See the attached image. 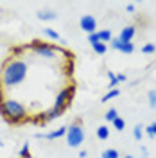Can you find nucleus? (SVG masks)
Returning <instances> with one entry per match:
<instances>
[{
	"label": "nucleus",
	"mask_w": 156,
	"mask_h": 158,
	"mask_svg": "<svg viewBox=\"0 0 156 158\" xmlns=\"http://www.w3.org/2000/svg\"><path fill=\"white\" fill-rule=\"evenodd\" d=\"M108 79H109V90H115L117 88V85H118V79H117V76L113 74V72H108Z\"/></svg>",
	"instance_id": "obj_16"
},
{
	"label": "nucleus",
	"mask_w": 156,
	"mask_h": 158,
	"mask_svg": "<svg viewBox=\"0 0 156 158\" xmlns=\"http://www.w3.org/2000/svg\"><path fill=\"white\" fill-rule=\"evenodd\" d=\"M97 137L101 138V140H106V138L109 137V128H108V126H99L97 128Z\"/></svg>",
	"instance_id": "obj_13"
},
{
	"label": "nucleus",
	"mask_w": 156,
	"mask_h": 158,
	"mask_svg": "<svg viewBox=\"0 0 156 158\" xmlns=\"http://www.w3.org/2000/svg\"><path fill=\"white\" fill-rule=\"evenodd\" d=\"M32 49H34V52L38 54V56H41V58L45 59H54L56 58V50H54V47H50V45H47V43H41V41H32Z\"/></svg>",
	"instance_id": "obj_5"
},
{
	"label": "nucleus",
	"mask_w": 156,
	"mask_h": 158,
	"mask_svg": "<svg viewBox=\"0 0 156 158\" xmlns=\"http://www.w3.org/2000/svg\"><path fill=\"white\" fill-rule=\"evenodd\" d=\"M142 52H144V54H153V52H156V45L154 43H146V45L142 47Z\"/></svg>",
	"instance_id": "obj_21"
},
{
	"label": "nucleus",
	"mask_w": 156,
	"mask_h": 158,
	"mask_svg": "<svg viewBox=\"0 0 156 158\" xmlns=\"http://www.w3.org/2000/svg\"><path fill=\"white\" fill-rule=\"evenodd\" d=\"M117 79H118V83H122V81H126V76H124V74H118Z\"/></svg>",
	"instance_id": "obj_27"
},
{
	"label": "nucleus",
	"mask_w": 156,
	"mask_h": 158,
	"mask_svg": "<svg viewBox=\"0 0 156 158\" xmlns=\"http://www.w3.org/2000/svg\"><path fill=\"white\" fill-rule=\"evenodd\" d=\"M2 85L6 88L18 86L23 79L27 77V63L22 59H9L2 69Z\"/></svg>",
	"instance_id": "obj_1"
},
{
	"label": "nucleus",
	"mask_w": 156,
	"mask_h": 158,
	"mask_svg": "<svg viewBox=\"0 0 156 158\" xmlns=\"http://www.w3.org/2000/svg\"><path fill=\"white\" fill-rule=\"evenodd\" d=\"M92 49L95 50L97 54H106V50H108V47H106V43H102V41H99V43H95V45H92Z\"/></svg>",
	"instance_id": "obj_15"
},
{
	"label": "nucleus",
	"mask_w": 156,
	"mask_h": 158,
	"mask_svg": "<svg viewBox=\"0 0 156 158\" xmlns=\"http://www.w3.org/2000/svg\"><path fill=\"white\" fill-rule=\"evenodd\" d=\"M83 142H84V129L79 124V120H76L67 129V144H68L70 148H79Z\"/></svg>",
	"instance_id": "obj_4"
},
{
	"label": "nucleus",
	"mask_w": 156,
	"mask_h": 158,
	"mask_svg": "<svg viewBox=\"0 0 156 158\" xmlns=\"http://www.w3.org/2000/svg\"><path fill=\"white\" fill-rule=\"evenodd\" d=\"M147 99H149V106L156 110V90H149L147 92Z\"/></svg>",
	"instance_id": "obj_18"
},
{
	"label": "nucleus",
	"mask_w": 156,
	"mask_h": 158,
	"mask_svg": "<svg viewBox=\"0 0 156 158\" xmlns=\"http://www.w3.org/2000/svg\"><path fill=\"white\" fill-rule=\"evenodd\" d=\"M117 117H118V113H117V110H115V108L108 110V111H106V115H104V118H106L108 122H113V120H115Z\"/></svg>",
	"instance_id": "obj_19"
},
{
	"label": "nucleus",
	"mask_w": 156,
	"mask_h": 158,
	"mask_svg": "<svg viewBox=\"0 0 156 158\" xmlns=\"http://www.w3.org/2000/svg\"><path fill=\"white\" fill-rule=\"evenodd\" d=\"M146 133H147V137H151V138L156 137V122H153V124H149V126H147Z\"/></svg>",
	"instance_id": "obj_23"
},
{
	"label": "nucleus",
	"mask_w": 156,
	"mask_h": 158,
	"mask_svg": "<svg viewBox=\"0 0 156 158\" xmlns=\"http://www.w3.org/2000/svg\"><path fill=\"white\" fill-rule=\"evenodd\" d=\"M41 22H50V20H56L58 18V15L54 13V11H50V9H47V11H38V15H36Z\"/></svg>",
	"instance_id": "obj_10"
},
{
	"label": "nucleus",
	"mask_w": 156,
	"mask_h": 158,
	"mask_svg": "<svg viewBox=\"0 0 156 158\" xmlns=\"http://www.w3.org/2000/svg\"><path fill=\"white\" fill-rule=\"evenodd\" d=\"M113 128L117 129V131H124V128H126V120L120 118V117H117L115 120H113Z\"/></svg>",
	"instance_id": "obj_17"
},
{
	"label": "nucleus",
	"mask_w": 156,
	"mask_h": 158,
	"mask_svg": "<svg viewBox=\"0 0 156 158\" xmlns=\"http://www.w3.org/2000/svg\"><path fill=\"white\" fill-rule=\"evenodd\" d=\"M79 25H81V29L84 31L86 34H93V32H97V20H95V16H92V15H84V16H81Z\"/></svg>",
	"instance_id": "obj_6"
},
{
	"label": "nucleus",
	"mask_w": 156,
	"mask_h": 158,
	"mask_svg": "<svg viewBox=\"0 0 156 158\" xmlns=\"http://www.w3.org/2000/svg\"><path fill=\"white\" fill-rule=\"evenodd\" d=\"M135 32H137L135 25H127V27H124V29L120 31L118 40H120L122 43H131V40H133V36H135Z\"/></svg>",
	"instance_id": "obj_8"
},
{
	"label": "nucleus",
	"mask_w": 156,
	"mask_h": 158,
	"mask_svg": "<svg viewBox=\"0 0 156 158\" xmlns=\"http://www.w3.org/2000/svg\"><path fill=\"white\" fill-rule=\"evenodd\" d=\"M88 41H90V45H95V43H99V41H101V40H99V32L88 34Z\"/></svg>",
	"instance_id": "obj_25"
},
{
	"label": "nucleus",
	"mask_w": 156,
	"mask_h": 158,
	"mask_svg": "<svg viewBox=\"0 0 156 158\" xmlns=\"http://www.w3.org/2000/svg\"><path fill=\"white\" fill-rule=\"evenodd\" d=\"M99 32V40L102 41V43H106V41H111L113 40V36H111V32L108 29H102V31H97Z\"/></svg>",
	"instance_id": "obj_11"
},
{
	"label": "nucleus",
	"mask_w": 156,
	"mask_h": 158,
	"mask_svg": "<svg viewBox=\"0 0 156 158\" xmlns=\"http://www.w3.org/2000/svg\"><path fill=\"white\" fill-rule=\"evenodd\" d=\"M126 11H127V13H133V11H135V6H133V4H127Z\"/></svg>",
	"instance_id": "obj_26"
},
{
	"label": "nucleus",
	"mask_w": 156,
	"mask_h": 158,
	"mask_svg": "<svg viewBox=\"0 0 156 158\" xmlns=\"http://www.w3.org/2000/svg\"><path fill=\"white\" fill-rule=\"evenodd\" d=\"M20 156L22 158H29V142H25L22 149H20Z\"/></svg>",
	"instance_id": "obj_24"
},
{
	"label": "nucleus",
	"mask_w": 156,
	"mask_h": 158,
	"mask_svg": "<svg viewBox=\"0 0 156 158\" xmlns=\"http://www.w3.org/2000/svg\"><path fill=\"white\" fill-rule=\"evenodd\" d=\"M72 97H74V86H65V88L56 95L54 108L47 113V120H52V118L61 117V115H63V111L72 104Z\"/></svg>",
	"instance_id": "obj_3"
},
{
	"label": "nucleus",
	"mask_w": 156,
	"mask_h": 158,
	"mask_svg": "<svg viewBox=\"0 0 156 158\" xmlns=\"http://www.w3.org/2000/svg\"><path fill=\"white\" fill-rule=\"evenodd\" d=\"M124 158H135V156H131V155H126V156H124Z\"/></svg>",
	"instance_id": "obj_29"
},
{
	"label": "nucleus",
	"mask_w": 156,
	"mask_h": 158,
	"mask_svg": "<svg viewBox=\"0 0 156 158\" xmlns=\"http://www.w3.org/2000/svg\"><path fill=\"white\" fill-rule=\"evenodd\" d=\"M118 95V90L115 88V90H109V92H108L106 95H104V97H102V102H108V101H111V99H115Z\"/></svg>",
	"instance_id": "obj_20"
},
{
	"label": "nucleus",
	"mask_w": 156,
	"mask_h": 158,
	"mask_svg": "<svg viewBox=\"0 0 156 158\" xmlns=\"http://www.w3.org/2000/svg\"><path fill=\"white\" fill-rule=\"evenodd\" d=\"M88 156V151H81L79 153V158H86Z\"/></svg>",
	"instance_id": "obj_28"
},
{
	"label": "nucleus",
	"mask_w": 156,
	"mask_h": 158,
	"mask_svg": "<svg viewBox=\"0 0 156 158\" xmlns=\"http://www.w3.org/2000/svg\"><path fill=\"white\" fill-rule=\"evenodd\" d=\"M43 34H45L47 38L54 40V41H59V40H61V36H59V34H58V32H56L54 29H50V27H47V29L43 31Z\"/></svg>",
	"instance_id": "obj_14"
},
{
	"label": "nucleus",
	"mask_w": 156,
	"mask_h": 158,
	"mask_svg": "<svg viewBox=\"0 0 156 158\" xmlns=\"http://www.w3.org/2000/svg\"><path fill=\"white\" fill-rule=\"evenodd\" d=\"M0 111L4 118L11 122V124H22L27 118V110L25 106L14 101V99H7V101H0Z\"/></svg>",
	"instance_id": "obj_2"
},
{
	"label": "nucleus",
	"mask_w": 156,
	"mask_h": 158,
	"mask_svg": "<svg viewBox=\"0 0 156 158\" xmlns=\"http://www.w3.org/2000/svg\"><path fill=\"white\" fill-rule=\"evenodd\" d=\"M109 43H111V49L118 50V52H122V54H131V52L135 50V45H133V43H122L118 38H113Z\"/></svg>",
	"instance_id": "obj_7"
},
{
	"label": "nucleus",
	"mask_w": 156,
	"mask_h": 158,
	"mask_svg": "<svg viewBox=\"0 0 156 158\" xmlns=\"http://www.w3.org/2000/svg\"><path fill=\"white\" fill-rule=\"evenodd\" d=\"M67 129H68V126H61L59 129H54V131H50V133H47V135H41V133H36V137L38 138H49V140H54V138H61L67 135Z\"/></svg>",
	"instance_id": "obj_9"
},
{
	"label": "nucleus",
	"mask_w": 156,
	"mask_h": 158,
	"mask_svg": "<svg viewBox=\"0 0 156 158\" xmlns=\"http://www.w3.org/2000/svg\"><path fill=\"white\" fill-rule=\"evenodd\" d=\"M142 135H144V129H142L140 124H137V126L133 128V137L137 138V140H142Z\"/></svg>",
	"instance_id": "obj_22"
},
{
	"label": "nucleus",
	"mask_w": 156,
	"mask_h": 158,
	"mask_svg": "<svg viewBox=\"0 0 156 158\" xmlns=\"http://www.w3.org/2000/svg\"><path fill=\"white\" fill-rule=\"evenodd\" d=\"M101 156H102V158H120V155H118V151H117V149L109 148V149H104Z\"/></svg>",
	"instance_id": "obj_12"
}]
</instances>
